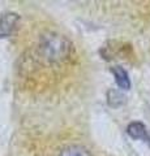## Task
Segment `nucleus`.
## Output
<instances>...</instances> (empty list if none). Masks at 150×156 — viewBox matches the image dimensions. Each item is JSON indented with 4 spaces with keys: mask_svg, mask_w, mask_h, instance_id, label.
Segmentation results:
<instances>
[{
    "mask_svg": "<svg viewBox=\"0 0 150 156\" xmlns=\"http://www.w3.org/2000/svg\"><path fill=\"white\" fill-rule=\"evenodd\" d=\"M127 133L130 138L133 139H142L145 142H148L150 144V131H148L146 126L140 121H134L130 122L127 126Z\"/></svg>",
    "mask_w": 150,
    "mask_h": 156,
    "instance_id": "2",
    "label": "nucleus"
},
{
    "mask_svg": "<svg viewBox=\"0 0 150 156\" xmlns=\"http://www.w3.org/2000/svg\"><path fill=\"white\" fill-rule=\"evenodd\" d=\"M111 72L115 77V81H116V85H118L120 89L123 90H129L130 89V80H129V76L125 69H123L122 66L116 65L111 68Z\"/></svg>",
    "mask_w": 150,
    "mask_h": 156,
    "instance_id": "4",
    "label": "nucleus"
},
{
    "mask_svg": "<svg viewBox=\"0 0 150 156\" xmlns=\"http://www.w3.org/2000/svg\"><path fill=\"white\" fill-rule=\"evenodd\" d=\"M18 22V16L16 13L8 12L0 17V38L9 35Z\"/></svg>",
    "mask_w": 150,
    "mask_h": 156,
    "instance_id": "3",
    "label": "nucleus"
},
{
    "mask_svg": "<svg viewBox=\"0 0 150 156\" xmlns=\"http://www.w3.org/2000/svg\"><path fill=\"white\" fill-rule=\"evenodd\" d=\"M71 50V42L56 33H48L43 35L38 44L39 57L47 62H59L64 60L69 56Z\"/></svg>",
    "mask_w": 150,
    "mask_h": 156,
    "instance_id": "1",
    "label": "nucleus"
},
{
    "mask_svg": "<svg viewBox=\"0 0 150 156\" xmlns=\"http://www.w3.org/2000/svg\"><path fill=\"white\" fill-rule=\"evenodd\" d=\"M57 156H91L88 148L80 144H69L64 147Z\"/></svg>",
    "mask_w": 150,
    "mask_h": 156,
    "instance_id": "5",
    "label": "nucleus"
}]
</instances>
